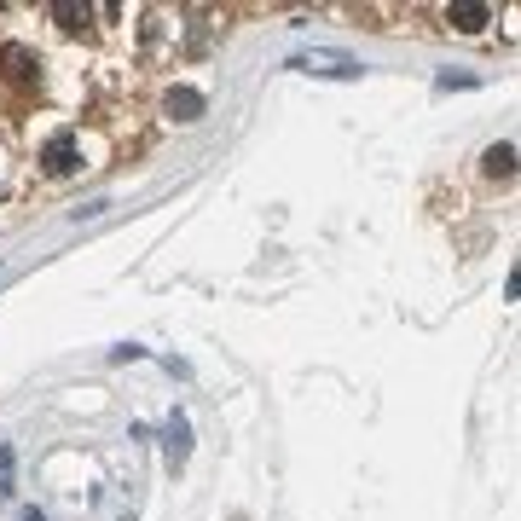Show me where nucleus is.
Instances as JSON below:
<instances>
[{"instance_id":"obj_1","label":"nucleus","mask_w":521,"mask_h":521,"mask_svg":"<svg viewBox=\"0 0 521 521\" xmlns=\"http://www.w3.org/2000/svg\"><path fill=\"white\" fill-rule=\"evenodd\" d=\"M41 168L53 174V180H70L76 168H82V145H76V134H53L47 145H41Z\"/></svg>"},{"instance_id":"obj_2","label":"nucleus","mask_w":521,"mask_h":521,"mask_svg":"<svg viewBox=\"0 0 521 521\" xmlns=\"http://www.w3.org/2000/svg\"><path fill=\"white\" fill-rule=\"evenodd\" d=\"M0 70H6V82H12V87H35V82H41V58L29 53L24 41H6V47H0Z\"/></svg>"},{"instance_id":"obj_3","label":"nucleus","mask_w":521,"mask_h":521,"mask_svg":"<svg viewBox=\"0 0 521 521\" xmlns=\"http://www.w3.org/2000/svg\"><path fill=\"white\" fill-rule=\"evenodd\" d=\"M446 24L464 29V35H481V29L493 24V6H446Z\"/></svg>"},{"instance_id":"obj_4","label":"nucleus","mask_w":521,"mask_h":521,"mask_svg":"<svg viewBox=\"0 0 521 521\" xmlns=\"http://www.w3.org/2000/svg\"><path fill=\"white\" fill-rule=\"evenodd\" d=\"M168 116H174V122H197V116H203V93H197V87H174V93H168Z\"/></svg>"},{"instance_id":"obj_5","label":"nucleus","mask_w":521,"mask_h":521,"mask_svg":"<svg viewBox=\"0 0 521 521\" xmlns=\"http://www.w3.org/2000/svg\"><path fill=\"white\" fill-rule=\"evenodd\" d=\"M186 452H192V429H186V417H174V423H168V464L180 469Z\"/></svg>"},{"instance_id":"obj_6","label":"nucleus","mask_w":521,"mask_h":521,"mask_svg":"<svg viewBox=\"0 0 521 521\" xmlns=\"http://www.w3.org/2000/svg\"><path fill=\"white\" fill-rule=\"evenodd\" d=\"M487 174H493V180H510V174H516V145H510V139L487 151Z\"/></svg>"},{"instance_id":"obj_7","label":"nucleus","mask_w":521,"mask_h":521,"mask_svg":"<svg viewBox=\"0 0 521 521\" xmlns=\"http://www.w3.org/2000/svg\"><path fill=\"white\" fill-rule=\"evenodd\" d=\"M53 18H58L64 29H82V24H87V6H53Z\"/></svg>"}]
</instances>
